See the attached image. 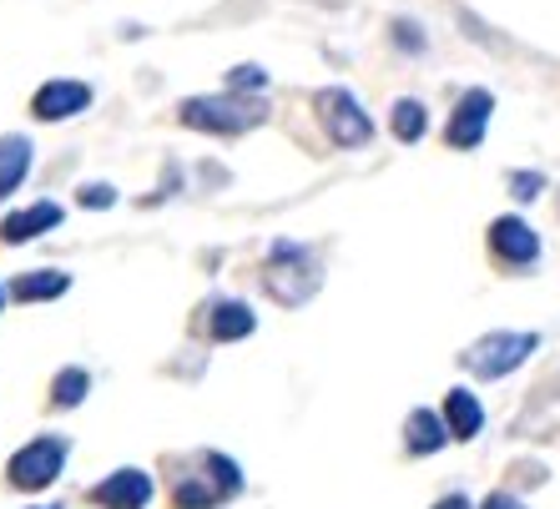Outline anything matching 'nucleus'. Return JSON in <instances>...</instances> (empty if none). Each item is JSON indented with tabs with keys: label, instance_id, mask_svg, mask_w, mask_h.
Masks as SVG:
<instances>
[{
	"label": "nucleus",
	"instance_id": "1",
	"mask_svg": "<svg viewBox=\"0 0 560 509\" xmlns=\"http://www.w3.org/2000/svg\"><path fill=\"white\" fill-rule=\"evenodd\" d=\"M177 117H183V127L212 131V137H243V131L268 121V106H262L258 96L222 92V96H187V102L177 106Z\"/></svg>",
	"mask_w": 560,
	"mask_h": 509
},
{
	"label": "nucleus",
	"instance_id": "2",
	"mask_svg": "<svg viewBox=\"0 0 560 509\" xmlns=\"http://www.w3.org/2000/svg\"><path fill=\"white\" fill-rule=\"evenodd\" d=\"M262 283H268V293H273L278 303H288V308H293V303H303L313 287H318V268H313V258L303 248H288V242H278L273 262H268V277H262Z\"/></svg>",
	"mask_w": 560,
	"mask_h": 509
},
{
	"label": "nucleus",
	"instance_id": "3",
	"mask_svg": "<svg viewBox=\"0 0 560 509\" xmlns=\"http://www.w3.org/2000/svg\"><path fill=\"white\" fill-rule=\"evenodd\" d=\"M535 333H490V339H480L475 348L465 353V364L480 374V379H500V374H510V368H521L525 358L535 353Z\"/></svg>",
	"mask_w": 560,
	"mask_h": 509
},
{
	"label": "nucleus",
	"instance_id": "4",
	"mask_svg": "<svg viewBox=\"0 0 560 509\" xmlns=\"http://www.w3.org/2000/svg\"><path fill=\"white\" fill-rule=\"evenodd\" d=\"M66 464V439H56V434H46V439H36V445H26L21 454L11 459V484L15 489H46V484L61 474Z\"/></svg>",
	"mask_w": 560,
	"mask_h": 509
},
{
	"label": "nucleus",
	"instance_id": "5",
	"mask_svg": "<svg viewBox=\"0 0 560 509\" xmlns=\"http://www.w3.org/2000/svg\"><path fill=\"white\" fill-rule=\"evenodd\" d=\"M318 117H324L328 137H334L339 146H364L369 137H374L369 117L359 111V102H353L349 92H339V86H328V92H318Z\"/></svg>",
	"mask_w": 560,
	"mask_h": 509
},
{
	"label": "nucleus",
	"instance_id": "6",
	"mask_svg": "<svg viewBox=\"0 0 560 509\" xmlns=\"http://www.w3.org/2000/svg\"><path fill=\"white\" fill-rule=\"evenodd\" d=\"M490 111H495V102H490V92H465L455 106V117H450V127H444V142L459 146V152H469V146L485 142V127H490Z\"/></svg>",
	"mask_w": 560,
	"mask_h": 509
},
{
	"label": "nucleus",
	"instance_id": "7",
	"mask_svg": "<svg viewBox=\"0 0 560 509\" xmlns=\"http://www.w3.org/2000/svg\"><path fill=\"white\" fill-rule=\"evenodd\" d=\"M92 106V86L86 81H46L36 96H31V111L40 121H66V117H81Z\"/></svg>",
	"mask_w": 560,
	"mask_h": 509
},
{
	"label": "nucleus",
	"instance_id": "8",
	"mask_svg": "<svg viewBox=\"0 0 560 509\" xmlns=\"http://www.w3.org/2000/svg\"><path fill=\"white\" fill-rule=\"evenodd\" d=\"M147 499H152V474L142 470H117L92 489V505L102 509H142Z\"/></svg>",
	"mask_w": 560,
	"mask_h": 509
},
{
	"label": "nucleus",
	"instance_id": "9",
	"mask_svg": "<svg viewBox=\"0 0 560 509\" xmlns=\"http://www.w3.org/2000/svg\"><path fill=\"white\" fill-rule=\"evenodd\" d=\"M490 248L505 262H535L540 258V237H535L521 217H500V223H490Z\"/></svg>",
	"mask_w": 560,
	"mask_h": 509
},
{
	"label": "nucleus",
	"instance_id": "10",
	"mask_svg": "<svg viewBox=\"0 0 560 509\" xmlns=\"http://www.w3.org/2000/svg\"><path fill=\"white\" fill-rule=\"evenodd\" d=\"M56 223H61V208H56V202H36V208H26V212H11V217L0 223V237L15 248V242H31V237H40Z\"/></svg>",
	"mask_w": 560,
	"mask_h": 509
},
{
	"label": "nucleus",
	"instance_id": "11",
	"mask_svg": "<svg viewBox=\"0 0 560 509\" xmlns=\"http://www.w3.org/2000/svg\"><path fill=\"white\" fill-rule=\"evenodd\" d=\"M480 424H485L480 399L469 389H450V399H444V429H450V439H475Z\"/></svg>",
	"mask_w": 560,
	"mask_h": 509
},
{
	"label": "nucleus",
	"instance_id": "12",
	"mask_svg": "<svg viewBox=\"0 0 560 509\" xmlns=\"http://www.w3.org/2000/svg\"><path fill=\"white\" fill-rule=\"evenodd\" d=\"M31 137H0V197H11L31 171Z\"/></svg>",
	"mask_w": 560,
	"mask_h": 509
},
{
	"label": "nucleus",
	"instance_id": "13",
	"mask_svg": "<svg viewBox=\"0 0 560 509\" xmlns=\"http://www.w3.org/2000/svg\"><path fill=\"white\" fill-rule=\"evenodd\" d=\"M71 287V273H56V268H36V273H21L11 283V293L21 303H46V298H61Z\"/></svg>",
	"mask_w": 560,
	"mask_h": 509
},
{
	"label": "nucleus",
	"instance_id": "14",
	"mask_svg": "<svg viewBox=\"0 0 560 509\" xmlns=\"http://www.w3.org/2000/svg\"><path fill=\"white\" fill-rule=\"evenodd\" d=\"M444 439H450V429H444L440 414H430V409H415V414H409V449H415V454H434Z\"/></svg>",
	"mask_w": 560,
	"mask_h": 509
},
{
	"label": "nucleus",
	"instance_id": "15",
	"mask_svg": "<svg viewBox=\"0 0 560 509\" xmlns=\"http://www.w3.org/2000/svg\"><path fill=\"white\" fill-rule=\"evenodd\" d=\"M253 323H258V318L248 313V303H218V313H212V339H222V343L248 339Z\"/></svg>",
	"mask_w": 560,
	"mask_h": 509
},
{
	"label": "nucleus",
	"instance_id": "16",
	"mask_svg": "<svg viewBox=\"0 0 560 509\" xmlns=\"http://www.w3.org/2000/svg\"><path fill=\"white\" fill-rule=\"evenodd\" d=\"M86 389H92V379H86L81 368H66V374H56V383H51V404L56 409H71V404H81V399H86Z\"/></svg>",
	"mask_w": 560,
	"mask_h": 509
},
{
	"label": "nucleus",
	"instance_id": "17",
	"mask_svg": "<svg viewBox=\"0 0 560 509\" xmlns=\"http://www.w3.org/2000/svg\"><path fill=\"white\" fill-rule=\"evenodd\" d=\"M394 137H399V142H419V137H424V106L409 102V96L394 106Z\"/></svg>",
	"mask_w": 560,
	"mask_h": 509
},
{
	"label": "nucleus",
	"instance_id": "18",
	"mask_svg": "<svg viewBox=\"0 0 560 509\" xmlns=\"http://www.w3.org/2000/svg\"><path fill=\"white\" fill-rule=\"evenodd\" d=\"M262 86H268V71H262V66H237L233 76H228V92H262Z\"/></svg>",
	"mask_w": 560,
	"mask_h": 509
},
{
	"label": "nucleus",
	"instance_id": "19",
	"mask_svg": "<svg viewBox=\"0 0 560 509\" xmlns=\"http://www.w3.org/2000/svg\"><path fill=\"white\" fill-rule=\"evenodd\" d=\"M77 202H81V208H112V202H117V187H112V182H86L77 192Z\"/></svg>",
	"mask_w": 560,
	"mask_h": 509
},
{
	"label": "nucleus",
	"instance_id": "20",
	"mask_svg": "<svg viewBox=\"0 0 560 509\" xmlns=\"http://www.w3.org/2000/svg\"><path fill=\"white\" fill-rule=\"evenodd\" d=\"M510 187H515V197H535L540 177H535V171H515V177H510Z\"/></svg>",
	"mask_w": 560,
	"mask_h": 509
},
{
	"label": "nucleus",
	"instance_id": "21",
	"mask_svg": "<svg viewBox=\"0 0 560 509\" xmlns=\"http://www.w3.org/2000/svg\"><path fill=\"white\" fill-rule=\"evenodd\" d=\"M480 509H525V505H521V499H510V495H490Z\"/></svg>",
	"mask_w": 560,
	"mask_h": 509
},
{
	"label": "nucleus",
	"instance_id": "22",
	"mask_svg": "<svg viewBox=\"0 0 560 509\" xmlns=\"http://www.w3.org/2000/svg\"><path fill=\"white\" fill-rule=\"evenodd\" d=\"M434 509H469V499H459V495H450V499H440Z\"/></svg>",
	"mask_w": 560,
	"mask_h": 509
},
{
	"label": "nucleus",
	"instance_id": "23",
	"mask_svg": "<svg viewBox=\"0 0 560 509\" xmlns=\"http://www.w3.org/2000/svg\"><path fill=\"white\" fill-rule=\"evenodd\" d=\"M0 308H5V287H0Z\"/></svg>",
	"mask_w": 560,
	"mask_h": 509
}]
</instances>
